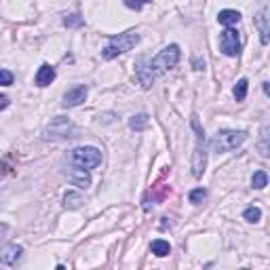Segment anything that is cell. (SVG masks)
<instances>
[{
  "mask_svg": "<svg viewBox=\"0 0 270 270\" xmlns=\"http://www.w3.org/2000/svg\"><path fill=\"white\" fill-rule=\"evenodd\" d=\"M139 43V34L137 32H125V34H118V36H112L108 40V45L104 46L101 51V57L104 59H114L123 53L131 51L135 45Z\"/></svg>",
  "mask_w": 270,
  "mask_h": 270,
  "instance_id": "6da1fadb",
  "label": "cell"
},
{
  "mask_svg": "<svg viewBox=\"0 0 270 270\" xmlns=\"http://www.w3.org/2000/svg\"><path fill=\"white\" fill-rule=\"evenodd\" d=\"M178 62H180V46L178 45H169L154 59H148V70H150L154 80H157L160 74L167 72L169 68H173Z\"/></svg>",
  "mask_w": 270,
  "mask_h": 270,
  "instance_id": "7a4b0ae2",
  "label": "cell"
},
{
  "mask_svg": "<svg viewBox=\"0 0 270 270\" xmlns=\"http://www.w3.org/2000/svg\"><path fill=\"white\" fill-rule=\"evenodd\" d=\"M192 129L197 131V148L192 154V175L194 178H202L207 167V150H205V133H202L197 116H192Z\"/></svg>",
  "mask_w": 270,
  "mask_h": 270,
  "instance_id": "3957f363",
  "label": "cell"
},
{
  "mask_svg": "<svg viewBox=\"0 0 270 270\" xmlns=\"http://www.w3.org/2000/svg\"><path fill=\"white\" fill-rule=\"evenodd\" d=\"M245 139H247L245 131H220L218 135H213V139H211V150L218 154L230 152L234 148H239Z\"/></svg>",
  "mask_w": 270,
  "mask_h": 270,
  "instance_id": "277c9868",
  "label": "cell"
},
{
  "mask_svg": "<svg viewBox=\"0 0 270 270\" xmlns=\"http://www.w3.org/2000/svg\"><path fill=\"white\" fill-rule=\"evenodd\" d=\"M72 165L76 167H83V169H93L101 163V152L97 148H91V146H83V148H74V150L68 154Z\"/></svg>",
  "mask_w": 270,
  "mask_h": 270,
  "instance_id": "5b68a950",
  "label": "cell"
},
{
  "mask_svg": "<svg viewBox=\"0 0 270 270\" xmlns=\"http://www.w3.org/2000/svg\"><path fill=\"white\" fill-rule=\"evenodd\" d=\"M78 129L74 127L70 120L64 118V116H57L53 123L45 129V139L46 141H59V139H70V137H76Z\"/></svg>",
  "mask_w": 270,
  "mask_h": 270,
  "instance_id": "8992f818",
  "label": "cell"
},
{
  "mask_svg": "<svg viewBox=\"0 0 270 270\" xmlns=\"http://www.w3.org/2000/svg\"><path fill=\"white\" fill-rule=\"evenodd\" d=\"M220 49L224 55L228 57H234V55H239V51H241V40H239V32L232 30V28H228L222 32V36H220Z\"/></svg>",
  "mask_w": 270,
  "mask_h": 270,
  "instance_id": "52a82bcc",
  "label": "cell"
},
{
  "mask_svg": "<svg viewBox=\"0 0 270 270\" xmlns=\"http://www.w3.org/2000/svg\"><path fill=\"white\" fill-rule=\"evenodd\" d=\"M66 175H68V180H70L74 186H78V188H87V186L91 184L89 169H83V167H76V165H74V169H68Z\"/></svg>",
  "mask_w": 270,
  "mask_h": 270,
  "instance_id": "ba28073f",
  "label": "cell"
},
{
  "mask_svg": "<svg viewBox=\"0 0 270 270\" xmlns=\"http://www.w3.org/2000/svg\"><path fill=\"white\" fill-rule=\"evenodd\" d=\"M85 99H87V87L85 85H78V87H74V89H70L64 95V106L66 108H74V106L83 104Z\"/></svg>",
  "mask_w": 270,
  "mask_h": 270,
  "instance_id": "9c48e42d",
  "label": "cell"
},
{
  "mask_svg": "<svg viewBox=\"0 0 270 270\" xmlns=\"http://www.w3.org/2000/svg\"><path fill=\"white\" fill-rule=\"evenodd\" d=\"M135 74H137V80L139 85L144 87V89H150L152 83H154V76L150 74V70H148V59H139L137 64H135Z\"/></svg>",
  "mask_w": 270,
  "mask_h": 270,
  "instance_id": "30bf717a",
  "label": "cell"
},
{
  "mask_svg": "<svg viewBox=\"0 0 270 270\" xmlns=\"http://www.w3.org/2000/svg\"><path fill=\"white\" fill-rule=\"evenodd\" d=\"M255 28L260 30L262 45H268V34H270V28H268V6H262V11L258 13V17H255Z\"/></svg>",
  "mask_w": 270,
  "mask_h": 270,
  "instance_id": "8fae6325",
  "label": "cell"
},
{
  "mask_svg": "<svg viewBox=\"0 0 270 270\" xmlns=\"http://www.w3.org/2000/svg\"><path fill=\"white\" fill-rule=\"evenodd\" d=\"M22 253H23V249H22V245H9L2 251V262L6 266H17L19 264V260H22Z\"/></svg>",
  "mask_w": 270,
  "mask_h": 270,
  "instance_id": "7c38bea8",
  "label": "cell"
},
{
  "mask_svg": "<svg viewBox=\"0 0 270 270\" xmlns=\"http://www.w3.org/2000/svg\"><path fill=\"white\" fill-rule=\"evenodd\" d=\"M53 80H55V70H53L49 64H43V66H40V70L36 72V85L38 87H46V85H51Z\"/></svg>",
  "mask_w": 270,
  "mask_h": 270,
  "instance_id": "4fadbf2b",
  "label": "cell"
},
{
  "mask_svg": "<svg viewBox=\"0 0 270 270\" xmlns=\"http://www.w3.org/2000/svg\"><path fill=\"white\" fill-rule=\"evenodd\" d=\"M218 22H220L222 25H228V28H232V25H236V23L241 22V15H239V11L226 9V11H220Z\"/></svg>",
  "mask_w": 270,
  "mask_h": 270,
  "instance_id": "5bb4252c",
  "label": "cell"
},
{
  "mask_svg": "<svg viewBox=\"0 0 270 270\" xmlns=\"http://www.w3.org/2000/svg\"><path fill=\"white\" fill-rule=\"evenodd\" d=\"M83 202H85V199L80 197L78 192H74V190L64 194V207L66 209H78V207H83Z\"/></svg>",
  "mask_w": 270,
  "mask_h": 270,
  "instance_id": "9a60e30c",
  "label": "cell"
},
{
  "mask_svg": "<svg viewBox=\"0 0 270 270\" xmlns=\"http://www.w3.org/2000/svg\"><path fill=\"white\" fill-rule=\"evenodd\" d=\"M169 251H171V245H169L167 241H163V239L152 241V253L154 255H158V258H165V255H169Z\"/></svg>",
  "mask_w": 270,
  "mask_h": 270,
  "instance_id": "2e32d148",
  "label": "cell"
},
{
  "mask_svg": "<svg viewBox=\"0 0 270 270\" xmlns=\"http://www.w3.org/2000/svg\"><path fill=\"white\" fill-rule=\"evenodd\" d=\"M148 123H150V118H148V114H135V116L129 120V127L133 131H144Z\"/></svg>",
  "mask_w": 270,
  "mask_h": 270,
  "instance_id": "e0dca14e",
  "label": "cell"
},
{
  "mask_svg": "<svg viewBox=\"0 0 270 270\" xmlns=\"http://www.w3.org/2000/svg\"><path fill=\"white\" fill-rule=\"evenodd\" d=\"M251 184H253V188L262 190V188H266V186H268V175H266L264 171H255V173H253V178H251Z\"/></svg>",
  "mask_w": 270,
  "mask_h": 270,
  "instance_id": "ac0fdd59",
  "label": "cell"
},
{
  "mask_svg": "<svg viewBox=\"0 0 270 270\" xmlns=\"http://www.w3.org/2000/svg\"><path fill=\"white\" fill-rule=\"evenodd\" d=\"M247 78H241L239 83H236V87H234V99L236 101H243L245 99V95H247Z\"/></svg>",
  "mask_w": 270,
  "mask_h": 270,
  "instance_id": "d6986e66",
  "label": "cell"
},
{
  "mask_svg": "<svg viewBox=\"0 0 270 270\" xmlns=\"http://www.w3.org/2000/svg\"><path fill=\"white\" fill-rule=\"evenodd\" d=\"M243 218H245L247 222H251V224H255V222H260L262 211H260L258 207H247V209H245V213H243Z\"/></svg>",
  "mask_w": 270,
  "mask_h": 270,
  "instance_id": "ffe728a7",
  "label": "cell"
},
{
  "mask_svg": "<svg viewBox=\"0 0 270 270\" xmlns=\"http://www.w3.org/2000/svg\"><path fill=\"white\" fill-rule=\"evenodd\" d=\"M85 23V19L80 15H66L64 17V25L66 28H80V25Z\"/></svg>",
  "mask_w": 270,
  "mask_h": 270,
  "instance_id": "44dd1931",
  "label": "cell"
},
{
  "mask_svg": "<svg viewBox=\"0 0 270 270\" xmlns=\"http://www.w3.org/2000/svg\"><path fill=\"white\" fill-rule=\"evenodd\" d=\"M205 197H207V190H205V188H197V190L190 192V197H188V199H190L192 205H199V202L205 199Z\"/></svg>",
  "mask_w": 270,
  "mask_h": 270,
  "instance_id": "7402d4cb",
  "label": "cell"
},
{
  "mask_svg": "<svg viewBox=\"0 0 270 270\" xmlns=\"http://www.w3.org/2000/svg\"><path fill=\"white\" fill-rule=\"evenodd\" d=\"M0 85H4V87L13 85V74L9 70H0Z\"/></svg>",
  "mask_w": 270,
  "mask_h": 270,
  "instance_id": "603a6c76",
  "label": "cell"
},
{
  "mask_svg": "<svg viewBox=\"0 0 270 270\" xmlns=\"http://www.w3.org/2000/svg\"><path fill=\"white\" fill-rule=\"evenodd\" d=\"M146 2H152V0H125V4L129 6V9H135V11H139L141 4H146Z\"/></svg>",
  "mask_w": 270,
  "mask_h": 270,
  "instance_id": "cb8c5ba5",
  "label": "cell"
},
{
  "mask_svg": "<svg viewBox=\"0 0 270 270\" xmlns=\"http://www.w3.org/2000/svg\"><path fill=\"white\" fill-rule=\"evenodd\" d=\"M268 129L264 127V131H262V157H268V146H266V139H268Z\"/></svg>",
  "mask_w": 270,
  "mask_h": 270,
  "instance_id": "d4e9b609",
  "label": "cell"
},
{
  "mask_svg": "<svg viewBox=\"0 0 270 270\" xmlns=\"http://www.w3.org/2000/svg\"><path fill=\"white\" fill-rule=\"evenodd\" d=\"M6 232H9V226H6V224H0V243L6 239Z\"/></svg>",
  "mask_w": 270,
  "mask_h": 270,
  "instance_id": "484cf974",
  "label": "cell"
},
{
  "mask_svg": "<svg viewBox=\"0 0 270 270\" xmlns=\"http://www.w3.org/2000/svg\"><path fill=\"white\" fill-rule=\"evenodd\" d=\"M9 104H11V101H9V97H6V95H0V110H4V108H9Z\"/></svg>",
  "mask_w": 270,
  "mask_h": 270,
  "instance_id": "4316f807",
  "label": "cell"
},
{
  "mask_svg": "<svg viewBox=\"0 0 270 270\" xmlns=\"http://www.w3.org/2000/svg\"><path fill=\"white\" fill-rule=\"evenodd\" d=\"M4 169H6V165H4V163H0V178L4 175Z\"/></svg>",
  "mask_w": 270,
  "mask_h": 270,
  "instance_id": "83f0119b",
  "label": "cell"
},
{
  "mask_svg": "<svg viewBox=\"0 0 270 270\" xmlns=\"http://www.w3.org/2000/svg\"><path fill=\"white\" fill-rule=\"evenodd\" d=\"M0 264H4V262H2V258H0Z\"/></svg>",
  "mask_w": 270,
  "mask_h": 270,
  "instance_id": "f1b7e54d",
  "label": "cell"
}]
</instances>
